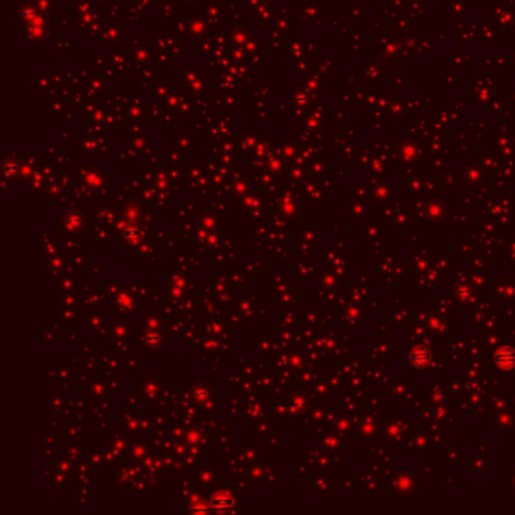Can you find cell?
Wrapping results in <instances>:
<instances>
[{
    "label": "cell",
    "mask_w": 515,
    "mask_h": 515,
    "mask_svg": "<svg viewBox=\"0 0 515 515\" xmlns=\"http://www.w3.org/2000/svg\"><path fill=\"white\" fill-rule=\"evenodd\" d=\"M141 234H142V230L139 228L138 231H133V230H130V231H124V239L126 240H130V242H134V240H138L139 237H141Z\"/></svg>",
    "instance_id": "obj_3"
},
{
    "label": "cell",
    "mask_w": 515,
    "mask_h": 515,
    "mask_svg": "<svg viewBox=\"0 0 515 515\" xmlns=\"http://www.w3.org/2000/svg\"><path fill=\"white\" fill-rule=\"evenodd\" d=\"M494 363L499 369L509 370L515 367V349L511 346L500 347L494 354Z\"/></svg>",
    "instance_id": "obj_2"
},
{
    "label": "cell",
    "mask_w": 515,
    "mask_h": 515,
    "mask_svg": "<svg viewBox=\"0 0 515 515\" xmlns=\"http://www.w3.org/2000/svg\"><path fill=\"white\" fill-rule=\"evenodd\" d=\"M430 358H432V354L429 347H426L425 344H417L410 352V363L417 369L426 367L430 363Z\"/></svg>",
    "instance_id": "obj_1"
}]
</instances>
